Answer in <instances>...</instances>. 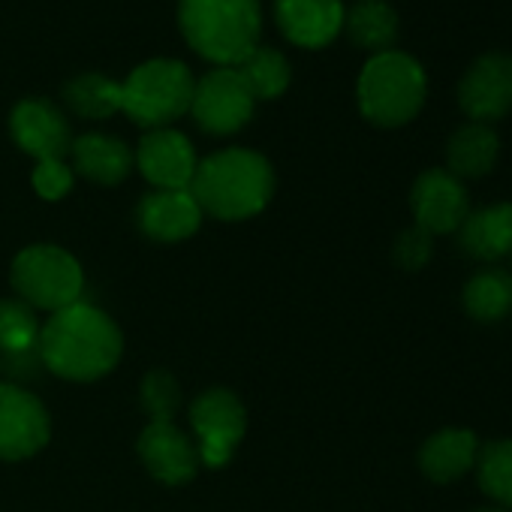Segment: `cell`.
I'll list each match as a JSON object with an SVG mask.
<instances>
[{"instance_id":"6da1fadb","label":"cell","mask_w":512,"mask_h":512,"mask_svg":"<svg viewBox=\"0 0 512 512\" xmlns=\"http://www.w3.org/2000/svg\"><path fill=\"white\" fill-rule=\"evenodd\" d=\"M121 353L124 338L118 326L88 302L55 311L40 329V359L64 380H100L118 365Z\"/></svg>"},{"instance_id":"7a4b0ae2","label":"cell","mask_w":512,"mask_h":512,"mask_svg":"<svg viewBox=\"0 0 512 512\" xmlns=\"http://www.w3.org/2000/svg\"><path fill=\"white\" fill-rule=\"evenodd\" d=\"M275 190V172L269 160L247 148H226L205 157L196 166L190 193L202 214L220 220H247L260 214Z\"/></svg>"},{"instance_id":"3957f363","label":"cell","mask_w":512,"mask_h":512,"mask_svg":"<svg viewBox=\"0 0 512 512\" xmlns=\"http://www.w3.org/2000/svg\"><path fill=\"white\" fill-rule=\"evenodd\" d=\"M178 22L196 55L220 67H238L260 46V0H181Z\"/></svg>"},{"instance_id":"277c9868","label":"cell","mask_w":512,"mask_h":512,"mask_svg":"<svg viewBox=\"0 0 512 512\" xmlns=\"http://www.w3.org/2000/svg\"><path fill=\"white\" fill-rule=\"evenodd\" d=\"M425 103V70L404 52L374 55L359 76V109L377 127H401Z\"/></svg>"},{"instance_id":"5b68a950","label":"cell","mask_w":512,"mask_h":512,"mask_svg":"<svg viewBox=\"0 0 512 512\" xmlns=\"http://www.w3.org/2000/svg\"><path fill=\"white\" fill-rule=\"evenodd\" d=\"M196 91L193 73L181 61H148L130 73L121 85V112L130 115L136 124L160 130L169 121L190 112Z\"/></svg>"},{"instance_id":"8992f818","label":"cell","mask_w":512,"mask_h":512,"mask_svg":"<svg viewBox=\"0 0 512 512\" xmlns=\"http://www.w3.org/2000/svg\"><path fill=\"white\" fill-rule=\"evenodd\" d=\"M13 287L25 305L55 314L82 302L85 272L70 250L58 244H34L16 256Z\"/></svg>"},{"instance_id":"52a82bcc","label":"cell","mask_w":512,"mask_h":512,"mask_svg":"<svg viewBox=\"0 0 512 512\" xmlns=\"http://www.w3.org/2000/svg\"><path fill=\"white\" fill-rule=\"evenodd\" d=\"M190 425L196 431L199 461L205 467H223L244 437L247 413L229 389H208L193 401Z\"/></svg>"},{"instance_id":"ba28073f","label":"cell","mask_w":512,"mask_h":512,"mask_svg":"<svg viewBox=\"0 0 512 512\" xmlns=\"http://www.w3.org/2000/svg\"><path fill=\"white\" fill-rule=\"evenodd\" d=\"M253 103L256 100L250 97L238 70L235 67H217L214 73H208L196 82L190 115L205 133L229 136L250 121Z\"/></svg>"},{"instance_id":"9c48e42d","label":"cell","mask_w":512,"mask_h":512,"mask_svg":"<svg viewBox=\"0 0 512 512\" xmlns=\"http://www.w3.org/2000/svg\"><path fill=\"white\" fill-rule=\"evenodd\" d=\"M49 413L37 395L0 383V461H22L49 443Z\"/></svg>"},{"instance_id":"30bf717a","label":"cell","mask_w":512,"mask_h":512,"mask_svg":"<svg viewBox=\"0 0 512 512\" xmlns=\"http://www.w3.org/2000/svg\"><path fill=\"white\" fill-rule=\"evenodd\" d=\"M458 103L473 124L500 121L512 112V55H482L458 85Z\"/></svg>"},{"instance_id":"8fae6325","label":"cell","mask_w":512,"mask_h":512,"mask_svg":"<svg viewBox=\"0 0 512 512\" xmlns=\"http://www.w3.org/2000/svg\"><path fill=\"white\" fill-rule=\"evenodd\" d=\"M410 208L416 226L431 235L458 232L464 217L470 214V199L464 184L446 169H428L416 178L410 190Z\"/></svg>"},{"instance_id":"7c38bea8","label":"cell","mask_w":512,"mask_h":512,"mask_svg":"<svg viewBox=\"0 0 512 512\" xmlns=\"http://www.w3.org/2000/svg\"><path fill=\"white\" fill-rule=\"evenodd\" d=\"M136 166L157 190H190L199 163L184 133L160 127L142 136L136 151Z\"/></svg>"},{"instance_id":"4fadbf2b","label":"cell","mask_w":512,"mask_h":512,"mask_svg":"<svg viewBox=\"0 0 512 512\" xmlns=\"http://www.w3.org/2000/svg\"><path fill=\"white\" fill-rule=\"evenodd\" d=\"M139 458L166 485L190 482L199 467L196 443L175 422H148L139 434Z\"/></svg>"},{"instance_id":"5bb4252c","label":"cell","mask_w":512,"mask_h":512,"mask_svg":"<svg viewBox=\"0 0 512 512\" xmlns=\"http://www.w3.org/2000/svg\"><path fill=\"white\" fill-rule=\"evenodd\" d=\"M13 139L19 148L40 160H64L73 148L67 118L46 100H22L10 118Z\"/></svg>"},{"instance_id":"9a60e30c","label":"cell","mask_w":512,"mask_h":512,"mask_svg":"<svg viewBox=\"0 0 512 512\" xmlns=\"http://www.w3.org/2000/svg\"><path fill=\"white\" fill-rule=\"evenodd\" d=\"M275 19L290 43L302 49H323L344 28V4L341 0H275Z\"/></svg>"},{"instance_id":"2e32d148","label":"cell","mask_w":512,"mask_h":512,"mask_svg":"<svg viewBox=\"0 0 512 512\" xmlns=\"http://www.w3.org/2000/svg\"><path fill=\"white\" fill-rule=\"evenodd\" d=\"M139 229L154 241H184L202 223V208L190 190H154L136 208Z\"/></svg>"},{"instance_id":"e0dca14e","label":"cell","mask_w":512,"mask_h":512,"mask_svg":"<svg viewBox=\"0 0 512 512\" xmlns=\"http://www.w3.org/2000/svg\"><path fill=\"white\" fill-rule=\"evenodd\" d=\"M40 323L31 305L22 299L0 302V362L7 371L34 374V362L40 359Z\"/></svg>"},{"instance_id":"ac0fdd59","label":"cell","mask_w":512,"mask_h":512,"mask_svg":"<svg viewBox=\"0 0 512 512\" xmlns=\"http://www.w3.org/2000/svg\"><path fill=\"white\" fill-rule=\"evenodd\" d=\"M458 244L467 256L482 263L512 256V202H497L470 211L458 226Z\"/></svg>"},{"instance_id":"d6986e66","label":"cell","mask_w":512,"mask_h":512,"mask_svg":"<svg viewBox=\"0 0 512 512\" xmlns=\"http://www.w3.org/2000/svg\"><path fill=\"white\" fill-rule=\"evenodd\" d=\"M479 455L476 434L467 428H443L425 440L419 449V467L434 482H455L461 479Z\"/></svg>"},{"instance_id":"ffe728a7","label":"cell","mask_w":512,"mask_h":512,"mask_svg":"<svg viewBox=\"0 0 512 512\" xmlns=\"http://www.w3.org/2000/svg\"><path fill=\"white\" fill-rule=\"evenodd\" d=\"M73 154V163H76V172L85 175L88 181L94 184H118L130 175L136 157L133 151L115 139V136H103V133H85L73 142L70 148Z\"/></svg>"},{"instance_id":"44dd1931","label":"cell","mask_w":512,"mask_h":512,"mask_svg":"<svg viewBox=\"0 0 512 512\" xmlns=\"http://www.w3.org/2000/svg\"><path fill=\"white\" fill-rule=\"evenodd\" d=\"M500 154V139L488 124H467L455 130V136L446 145V163L458 181L461 178H482L491 172Z\"/></svg>"},{"instance_id":"7402d4cb","label":"cell","mask_w":512,"mask_h":512,"mask_svg":"<svg viewBox=\"0 0 512 512\" xmlns=\"http://www.w3.org/2000/svg\"><path fill=\"white\" fill-rule=\"evenodd\" d=\"M464 311L479 323H497L512 314V275L503 269L476 272L461 293Z\"/></svg>"},{"instance_id":"603a6c76","label":"cell","mask_w":512,"mask_h":512,"mask_svg":"<svg viewBox=\"0 0 512 512\" xmlns=\"http://www.w3.org/2000/svg\"><path fill=\"white\" fill-rule=\"evenodd\" d=\"M344 25L353 46L377 55L389 52L398 37V16L386 0H359L350 13H344Z\"/></svg>"},{"instance_id":"cb8c5ba5","label":"cell","mask_w":512,"mask_h":512,"mask_svg":"<svg viewBox=\"0 0 512 512\" xmlns=\"http://www.w3.org/2000/svg\"><path fill=\"white\" fill-rule=\"evenodd\" d=\"M235 70H238V76L247 85L253 100H275L290 85V64L275 49L256 46Z\"/></svg>"},{"instance_id":"d4e9b609","label":"cell","mask_w":512,"mask_h":512,"mask_svg":"<svg viewBox=\"0 0 512 512\" xmlns=\"http://www.w3.org/2000/svg\"><path fill=\"white\" fill-rule=\"evenodd\" d=\"M64 97H67V106L79 112L82 118H109L121 112V85L100 73L73 79L64 88Z\"/></svg>"},{"instance_id":"484cf974","label":"cell","mask_w":512,"mask_h":512,"mask_svg":"<svg viewBox=\"0 0 512 512\" xmlns=\"http://www.w3.org/2000/svg\"><path fill=\"white\" fill-rule=\"evenodd\" d=\"M482 491L503 509H512V440H491L476 455Z\"/></svg>"},{"instance_id":"4316f807","label":"cell","mask_w":512,"mask_h":512,"mask_svg":"<svg viewBox=\"0 0 512 512\" xmlns=\"http://www.w3.org/2000/svg\"><path fill=\"white\" fill-rule=\"evenodd\" d=\"M139 398H142V407L151 416V422H172L178 413V404H181V389L172 374L154 371L142 380Z\"/></svg>"},{"instance_id":"83f0119b","label":"cell","mask_w":512,"mask_h":512,"mask_svg":"<svg viewBox=\"0 0 512 512\" xmlns=\"http://www.w3.org/2000/svg\"><path fill=\"white\" fill-rule=\"evenodd\" d=\"M431 232H425L422 226H410L398 235L395 241V260L401 269L407 272H419L428 260H431Z\"/></svg>"},{"instance_id":"f1b7e54d","label":"cell","mask_w":512,"mask_h":512,"mask_svg":"<svg viewBox=\"0 0 512 512\" xmlns=\"http://www.w3.org/2000/svg\"><path fill=\"white\" fill-rule=\"evenodd\" d=\"M34 187L43 199H61L73 187V169L64 160H40L34 169Z\"/></svg>"},{"instance_id":"f546056e","label":"cell","mask_w":512,"mask_h":512,"mask_svg":"<svg viewBox=\"0 0 512 512\" xmlns=\"http://www.w3.org/2000/svg\"><path fill=\"white\" fill-rule=\"evenodd\" d=\"M476 512H509V509H503V506H482V509H476Z\"/></svg>"},{"instance_id":"4dcf8cb0","label":"cell","mask_w":512,"mask_h":512,"mask_svg":"<svg viewBox=\"0 0 512 512\" xmlns=\"http://www.w3.org/2000/svg\"><path fill=\"white\" fill-rule=\"evenodd\" d=\"M0 374H4V362H0Z\"/></svg>"}]
</instances>
